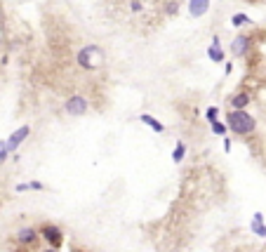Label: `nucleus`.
I'll use <instances>...</instances> for the list:
<instances>
[{
	"mask_svg": "<svg viewBox=\"0 0 266 252\" xmlns=\"http://www.w3.org/2000/svg\"><path fill=\"white\" fill-rule=\"evenodd\" d=\"M226 125L228 130L233 134H238V137H250L257 130V120H254L252 113H247V108H243V111L231 108L226 113Z\"/></svg>",
	"mask_w": 266,
	"mask_h": 252,
	"instance_id": "nucleus-1",
	"label": "nucleus"
},
{
	"mask_svg": "<svg viewBox=\"0 0 266 252\" xmlns=\"http://www.w3.org/2000/svg\"><path fill=\"white\" fill-rule=\"evenodd\" d=\"M104 62H106V57L99 45H85L76 52V66L82 71H99L104 66Z\"/></svg>",
	"mask_w": 266,
	"mask_h": 252,
	"instance_id": "nucleus-2",
	"label": "nucleus"
},
{
	"mask_svg": "<svg viewBox=\"0 0 266 252\" xmlns=\"http://www.w3.org/2000/svg\"><path fill=\"white\" fill-rule=\"evenodd\" d=\"M64 111L71 118H80V116H85L90 111V102H87L85 94H71L66 99V104H64Z\"/></svg>",
	"mask_w": 266,
	"mask_h": 252,
	"instance_id": "nucleus-3",
	"label": "nucleus"
},
{
	"mask_svg": "<svg viewBox=\"0 0 266 252\" xmlns=\"http://www.w3.org/2000/svg\"><path fill=\"white\" fill-rule=\"evenodd\" d=\"M40 238L45 240L47 245H52V248L59 250L64 245V231L57 224H45V226H40Z\"/></svg>",
	"mask_w": 266,
	"mask_h": 252,
	"instance_id": "nucleus-4",
	"label": "nucleus"
},
{
	"mask_svg": "<svg viewBox=\"0 0 266 252\" xmlns=\"http://www.w3.org/2000/svg\"><path fill=\"white\" fill-rule=\"evenodd\" d=\"M252 38L250 36H245V33H240L236 38L231 40V54L236 57V59H245V57H250L252 52Z\"/></svg>",
	"mask_w": 266,
	"mask_h": 252,
	"instance_id": "nucleus-5",
	"label": "nucleus"
},
{
	"mask_svg": "<svg viewBox=\"0 0 266 252\" xmlns=\"http://www.w3.org/2000/svg\"><path fill=\"white\" fill-rule=\"evenodd\" d=\"M40 236V229H33V226H21L17 233H14V240L19 245H36Z\"/></svg>",
	"mask_w": 266,
	"mask_h": 252,
	"instance_id": "nucleus-6",
	"label": "nucleus"
},
{
	"mask_svg": "<svg viewBox=\"0 0 266 252\" xmlns=\"http://www.w3.org/2000/svg\"><path fill=\"white\" fill-rule=\"evenodd\" d=\"M28 134H31V127H28V125H21L19 130H14V132L10 134V137H7V148H10V153H14V151H17L19 146L26 142Z\"/></svg>",
	"mask_w": 266,
	"mask_h": 252,
	"instance_id": "nucleus-7",
	"label": "nucleus"
},
{
	"mask_svg": "<svg viewBox=\"0 0 266 252\" xmlns=\"http://www.w3.org/2000/svg\"><path fill=\"white\" fill-rule=\"evenodd\" d=\"M250 102H252V94L247 92V90H240V92H236L231 99H228V104H231L233 111H243V108H247L250 106Z\"/></svg>",
	"mask_w": 266,
	"mask_h": 252,
	"instance_id": "nucleus-8",
	"label": "nucleus"
},
{
	"mask_svg": "<svg viewBox=\"0 0 266 252\" xmlns=\"http://www.w3.org/2000/svg\"><path fill=\"white\" fill-rule=\"evenodd\" d=\"M210 12V0H188V17L200 19Z\"/></svg>",
	"mask_w": 266,
	"mask_h": 252,
	"instance_id": "nucleus-9",
	"label": "nucleus"
},
{
	"mask_svg": "<svg viewBox=\"0 0 266 252\" xmlns=\"http://www.w3.org/2000/svg\"><path fill=\"white\" fill-rule=\"evenodd\" d=\"M207 59H210V62H217V64H222V62L226 59V54L222 50V42H219V36H214L212 42H210V47H207Z\"/></svg>",
	"mask_w": 266,
	"mask_h": 252,
	"instance_id": "nucleus-10",
	"label": "nucleus"
},
{
	"mask_svg": "<svg viewBox=\"0 0 266 252\" xmlns=\"http://www.w3.org/2000/svg\"><path fill=\"white\" fill-rule=\"evenodd\" d=\"M139 120H142L144 125H148V127H151L153 132H165V125H163L160 120H156V118H153L151 113H142V116H139Z\"/></svg>",
	"mask_w": 266,
	"mask_h": 252,
	"instance_id": "nucleus-11",
	"label": "nucleus"
},
{
	"mask_svg": "<svg viewBox=\"0 0 266 252\" xmlns=\"http://www.w3.org/2000/svg\"><path fill=\"white\" fill-rule=\"evenodd\" d=\"M231 24H233L236 28H243V26H250V24H252V19H250L245 12H236L233 17H231Z\"/></svg>",
	"mask_w": 266,
	"mask_h": 252,
	"instance_id": "nucleus-12",
	"label": "nucleus"
},
{
	"mask_svg": "<svg viewBox=\"0 0 266 252\" xmlns=\"http://www.w3.org/2000/svg\"><path fill=\"white\" fill-rule=\"evenodd\" d=\"M254 236H259V238H266V224L264 219H252V224H250Z\"/></svg>",
	"mask_w": 266,
	"mask_h": 252,
	"instance_id": "nucleus-13",
	"label": "nucleus"
},
{
	"mask_svg": "<svg viewBox=\"0 0 266 252\" xmlns=\"http://www.w3.org/2000/svg\"><path fill=\"white\" fill-rule=\"evenodd\" d=\"M184 156H186V144L184 142H177V146H174V151H172V160L174 163H182Z\"/></svg>",
	"mask_w": 266,
	"mask_h": 252,
	"instance_id": "nucleus-14",
	"label": "nucleus"
},
{
	"mask_svg": "<svg viewBox=\"0 0 266 252\" xmlns=\"http://www.w3.org/2000/svg\"><path fill=\"white\" fill-rule=\"evenodd\" d=\"M163 12L167 14V17H177V14H179V0H165Z\"/></svg>",
	"mask_w": 266,
	"mask_h": 252,
	"instance_id": "nucleus-15",
	"label": "nucleus"
},
{
	"mask_svg": "<svg viewBox=\"0 0 266 252\" xmlns=\"http://www.w3.org/2000/svg\"><path fill=\"white\" fill-rule=\"evenodd\" d=\"M226 130H228L226 123H219V120H214V123H212V134H217V137H224Z\"/></svg>",
	"mask_w": 266,
	"mask_h": 252,
	"instance_id": "nucleus-16",
	"label": "nucleus"
},
{
	"mask_svg": "<svg viewBox=\"0 0 266 252\" xmlns=\"http://www.w3.org/2000/svg\"><path fill=\"white\" fill-rule=\"evenodd\" d=\"M217 116H219V108H217V106H207V111H205V118H207V123H210V125H212L214 120H219Z\"/></svg>",
	"mask_w": 266,
	"mask_h": 252,
	"instance_id": "nucleus-17",
	"label": "nucleus"
},
{
	"mask_svg": "<svg viewBox=\"0 0 266 252\" xmlns=\"http://www.w3.org/2000/svg\"><path fill=\"white\" fill-rule=\"evenodd\" d=\"M127 7H130L132 12H142V10H144V0H127Z\"/></svg>",
	"mask_w": 266,
	"mask_h": 252,
	"instance_id": "nucleus-18",
	"label": "nucleus"
},
{
	"mask_svg": "<svg viewBox=\"0 0 266 252\" xmlns=\"http://www.w3.org/2000/svg\"><path fill=\"white\" fill-rule=\"evenodd\" d=\"M7 156H10V148H7V139H5V142H0V165L7 160Z\"/></svg>",
	"mask_w": 266,
	"mask_h": 252,
	"instance_id": "nucleus-19",
	"label": "nucleus"
},
{
	"mask_svg": "<svg viewBox=\"0 0 266 252\" xmlns=\"http://www.w3.org/2000/svg\"><path fill=\"white\" fill-rule=\"evenodd\" d=\"M28 186H31V191H42L45 189V184H40V182H28Z\"/></svg>",
	"mask_w": 266,
	"mask_h": 252,
	"instance_id": "nucleus-20",
	"label": "nucleus"
},
{
	"mask_svg": "<svg viewBox=\"0 0 266 252\" xmlns=\"http://www.w3.org/2000/svg\"><path fill=\"white\" fill-rule=\"evenodd\" d=\"M224 151H231V137H224Z\"/></svg>",
	"mask_w": 266,
	"mask_h": 252,
	"instance_id": "nucleus-21",
	"label": "nucleus"
},
{
	"mask_svg": "<svg viewBox=\"0 0 266 252\" xmlns=\"http://www.w3.org/2000/svg\"><path fill=\"white\" fill-rule=\"evenodd\" d=\"M28 189H31L28 184H19V186H17V193H21V191H28Z\"/></svg>",
	"mask_w": 266,
	"mask_h": 252,
	"instance_id": "nucleus-22",
	"label": "nucleus"
},
{
	"mask_svg": "<svg viewBox=\"0 0 266 252\" xmlns=\"http://www.w3.org/2000/svg\"><path fill=\"white\" fill-rule=\"evenodd\" d=\"M231 71H233V64H231V62H226V66H224V73H226V76H228Z\"/></svg>",
	"mask_w": 266,
	"mask_h": 252,
	"instance_id": "nucleus-23",
	"label": "nucleus"
},
{
	"mask_svg": "<svg viewBox=\"0 0 266 252\" xmlns=\"http://www.w3.org/2000/svg\"><path fill=\"white\" fill-rule=\"evenodd\" d=\"M42 252H59V250H57V248H52V245H47V248H45Z\"/></svg>",
	"mask_w": 266,
	"mask_h": 252,
	"instance_id": "nucleus-24",
	"label": "nucleus"
},
{
	"mask_svg": "<svg viewBox=\"0 0 266 252\" xmlns=\"http://www.w3.org/2000/svg\"><path fill=\"white\" fill-rule=\"evenodd\" d=\"M245 2H250V5H252V2H257V0H245Z\"/></svg>",
	"mask_w": 266,
	"mask_h": 252,
	"instance_id": "nucleus-25",
	"label": "nucleus"
}]
</instances>
